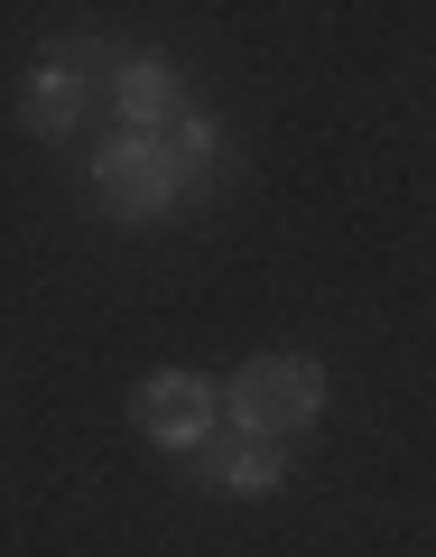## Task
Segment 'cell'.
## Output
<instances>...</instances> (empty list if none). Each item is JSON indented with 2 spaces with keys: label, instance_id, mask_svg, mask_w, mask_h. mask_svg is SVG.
<instances>
[{
  "label": "cell",
  "instance_id": "cell-1",
  "mask_svg": "<svg viewBox=\"0 0 436 557\" xmlns=\"http://www.w3.org/2000/svg\"><path fill=\"white\" fill-rule=\"evenodd\" d=\"M316 409H325V362L316 354H251L223 381V418L241 437H270V446H288Z\"/></svg>",
  "mask_w": 436,
  "mask_h": 557
},
{
  "label": "cell",
  "instance_id": "cell-2",
  "mask_svg": "<svg viewBox=\"0 0 436 557\" xmlns=\"http://www.w3.org/2000/svg\"><path fill=\"white\" fill-rule=\"evenodd\" d=\"M177 186L186 177H177V159L159 149V131H121L112 149L94 159V196L112 205L121 223H159L167 205H177Z\"/></svg>",
  "mask_w": 436,
  "mask_h": 557
},
{
  "label": "cell",
  "instance_id": "cell-3",
  "mask_svg": "<svg viewBox=\"0 0 436 557\" xmlns=\"http://www.w3.org/2000/svg\"><path fill=\"white\" fill-rule=\"evenodd\" d=\"M214 418H223V391L204 372H149L139 381V428H149L159 446H204Z\"/></svg>",
  "mask_w": 436,
  "mask_h": 557
},
{
  "label": "cell",
  "instance_id": "cell-4",
  "mask_svg": "<svg viewBox=\"0 0 436 557\" xmlns=\"http://www.w3.org/2000/svg\"><path fill=\"white\" fill-rule=\"evenodd\" d=\"M112 102H121L130 131H167V121H177V75H167L159 57H121L112 65Z\"/></svg>",
  "mask_w": 436,
  "mask_h": 557
},
{
  "label": "cell",
  "instance_id": "cell-5",
  "mask_svg": "<svg viewBox=\"0 0 436 557\" xmlns=\"http://www.w3.org/2000/svg\"><path fill=\"white\" fill-rule=\"evenodd\" d=\"M75 121H84V75L38 65L28 94H20V131H28V139H75Z\"/></svg>",
  "mask_w": 436,
  "mask_h": 557
},
{
  "label": "cell",
  "instance_id": "cell-6",
  "mask_svg": "<svg viewBox=\"0 0 436 557\" xmlns=\"http://www.w3.org/2000/svg\"><path fill=\"white\" fill-rule=\"evenodd\" d=\"M214 483H233V493H270V483H288V446L270 437H233L214 456Z\"/></svg>",
  "mask_w": 436,
  "mask_h": 557
},
{
  "label": "cell",
  "instance_id": "cell-7",
  "mask_svg": "<svg viewBox=\"0 0 436 557\" xmlns=\"http://www.w3.org/2000/svg\"><path fill=\"white\" fill-rule=\"evenodd\" d=\"M159 149H167V159H177V177H204V159H214V149H223V131H214V121H204V112H177V121H167V131H159Z\"/></svg>",
  "mask_w": 436,
  "mask_h": 557
}]
</instances>
